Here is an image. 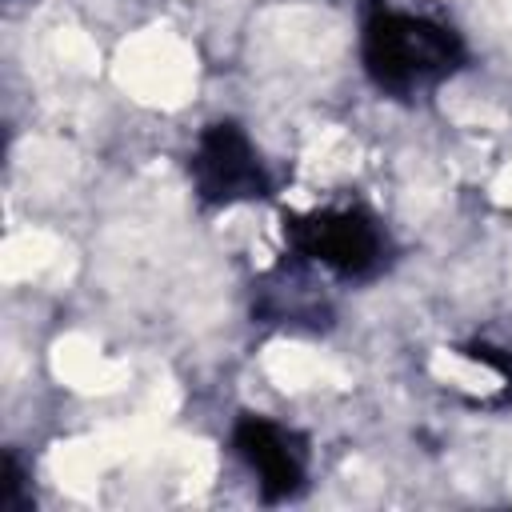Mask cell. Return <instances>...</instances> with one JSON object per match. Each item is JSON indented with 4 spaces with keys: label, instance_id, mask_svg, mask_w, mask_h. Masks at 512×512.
Masks as SVG:
<instances>
[{
    "label": "cell",
    "instance_id": "6",
    "mask_svg": "<svg viewBox=\"0 0 512 512\" xmlns=\"http://www.w3.org/2000/svg\"><path fill=\"white\" fill-rule=\"evenodd\" d=\"M24 488H28V468H24L20 456L8 448V452H4V472H0V508H4V512H20V508L28 504Z\"/></svg>",
    "mask_w": 512,
    "mask_h": 512
},
{
    "label": "cell",
    "instance_id": "1",
    "mask_svg": "<svg viewBox=\"0 0 512 512\" xmlns=\"http://www.w3.org/2000/svg\"><path fill=\"white\" fill-rule=\"evenodd\" d=\"M360 68L380 96L416 104L468 68V44L440 16L376 4L360 24Z\"/></svg>",
    "mask_w": 512,
    "mask_h": 512
},
{
    "label": "cell",
    "instance_id": "4",
    "mask_svg": "<svg viewBox=\"0 0 512 512\" xmlns=\"http://www.w3.org/2000/svg\"><path fill=\"white\" fill-rule=\"evenodd\" d=\"M228 440H232L236 460L252 472L264 504H284V500L304 496L308 476H312V448L300 428L280 424L264 412H244L236 416Z\"/></svg>",
    "mask_w": 512,
    "mask_h": 512
},
{
    "label": "cell",
    "instance_id": "3",
    "mask_svg": "<svg viewBox=\"0 0 512 512\" xmlns=\"http://www.w3.org/2000/svg\"><path fill=\"white\" fill-rule=\"evenodd\" d=\"M188 180L204 208H240L272 196V172L236 120H212L188 148Z\"/></svg>",
    "mask_w": 512,
    "mask_h": 512
},
{
    "label": "cell",
    "instance_id": "5",
    "mask_svg": "<svg viewBox=\"0 0 512 512\" xmlns=\"http://www.w3.org/2000/svg\"><path fill=\"white\" fill-rule=\"evenodd\" d=\"M464 360L488 368L496 380H500V404H512V344H496V340H472L460 348Z\"/></svg>",
    "mask_w": 512,
    "mask_h": 512
},
{
    "label": "cell",
    "instance_id": "2",
    "mask_svg": "<svg viewBox=\"0 0 512 512\" xmlns=\"http://www.w3.org/2000/svg\"><path fill=\"white\" fill-rule=\"evenodd\" d=\"M284 244L296 264L344 284H368L384 276L396 260L388 224L356 196L324 200L304 212H284Z\"/></svg>",
    "mask_w": 512,
    "mask_h": 512
}]
</instances>
